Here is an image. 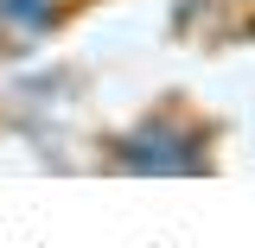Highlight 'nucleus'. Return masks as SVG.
I'll return each instance as SVG.
<instances>
[{"label": "nucleus", "instance_id": "nucleus-1", "mask_svg": "<svg viewBox=\"0 0 255 248\" xmlns=\"http://www.w3.org/2000/svg\"><path fill=\"white\" fill-rule=\"evenodd\" d=\"M0 19H13V26H26V32H45L58 19V6L51 0H0Z\"/></svg>", "mask_w": 255, "mask_h": 248}]
</instances>
